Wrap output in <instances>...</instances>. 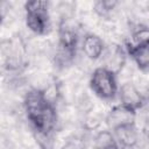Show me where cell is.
<instances>
[{
  "mask_svg": "<svg viewBox=\"0 0 149 149\" xmlns=\"http://www.w3.org/2000/svg\"><path fill=\"white\" fill-rule=\"evenodd\" d=\"M27 119L34 130L37 142H52L57 126V112L45 91L38 88L29 90L23 100Z\"/></svg>",
  "mask_w": 149,
  "mask_h": 149,
  "instance_id": "6da1fadb",
  "label": "cell"
},
{
  "mask_svg": "<svg viewBox=\"0 0 149 149\" xmlns=\"http://www.w3.org/2000/svg\"><path fill=\"white\" fill-rule=\"evenodd\" d=\"M78 43V28L70 20L62 19L58 24V48L55 55V62L57 66L65 68L66 65L72 63L77 55Z\"/></svg>",
  "mask_w": 149,
  "mask_h": 149,
  "instance_id": "7a4b0ae2",
  "label": "cell"
},
{
  "mask_svg": "<svg viewBox=\"0 0 149 149\" xmlns=\"http://www.w3.org/2000/svg\"><path fill=\"white\" fill-rule=\"evenodd\" d=\"M2 65L8 72H22L27 66L28 49L21 34H13L2 41L1 45Z\"/></svg>",
  "mask_w": 149,
  "mask_h": 149,
  "instance_id": "3957f363",
  "label": "cell"
},
{
  "mask_svg": "<svg viewBox=\"0 0 149 149\" xmlns=\"http://www.w3.org/2000/svg\"><path fill=\"white\" fill-rule=\"evenodd\" d=\"M26 26L36 35H47L51 30L49 2L41 0L27 1L24 3Z\"/></svg>",
  "mask_w": 149,
  "mask_h": 149,
  "instance_id": "277c9868",
  "label": "cell"
},
{
  "mask_svg": "<svg viewBox=\"0 0 149 149\" xmlns=\"http://www.w3.org/2000/svg\"><path fill=\"white\" fill-rule=\"evenodd\" d=\"M90 87L98 98L102 100H113L119 92L116 74L104 66H99L91 74Z\"/></svg>",
  "mask_w": 149,
  "mask_h": 149,
  "instance_id": "5b68a950",
  "label": "cell"
},
{
  "mask_svg": "<svg viewBox=\"0 0 149 149\" xmlns=\"http://www.w3.org/2000/svg\"><path fill=\"white\" fill-rule=\"evenodd\" d=\"M118 97L120 100V106L134 115L144 106V95L132 83H123L119 87Z\"/></svg>",
  "mask_w": 149,
  "mask_h": 149,
  "instance_id": "8992f818",
  "label": "cell"
},
{
  "mask_svg": "<svg viewBox=\"0 0 149 149\" xmlns=\"http://www.w3.org/2000/svg\"><path fill=\"white\" fill-rule=\"evenodd\" d=\"M111 132L121 149H134L139 142V132L135 121L121 125Z\"/></svg>",
  "mask_w": 149,
  "mask_h": 149,
  "instance_id": "52a82bcc",
  "label": "cell"
},
{
  "mask_svg": "<svg viewBox=\"0 0 149 149\" xmlns=\"http://www.w3.org/2000/svg\"><path fill=\"white\" fill-rule=\"evenodd\" d=\"M127 51L121 44H113L107 51L105 57V64L102 65L114 74H118L125 66Z\"/></svg>",
  "mask_w": 149,
  "mask_h": 149,
  "instance_id": "ba28073f",
  "label": "cell"
},
{
  "mask_svg": "<svg viewBox=\"0 0 149 149\" xmlns=\"http://www.w3.org/2000/svg\"><path fill=\"white\" fill-rule=\"evenodd\" d=\"M105 48L106 47H105L104 41L97 34L87 33L84 35L83 41H81V50L88 59L91 61L99 59L104 55Z\"/></svg>",
  "mask_w": 149,
  "mask_h": 149,
  "instance_id": "9c48e42d",
  "label": "cell"
},
{
  "mask_svg": "<svg viewBox=\"0 0 149 149\" xmlns=\"http://www.w3.org/2000/svg\"><path fill=\"white\" fill-rule=\"evenodd\" d=\"M125 49L127 51V55L132 57V59L141 71L149 72V45L135 47L129 41H126Z\"/></svg>",
  "mask_w": 149,
  "mask_h": 149,
  "instance_id": "30bf717a",
  "label": "cell"
},
{
  "mask_svg": "<svg viewBox=\"0 0 149 149\" xmlns=\"http://www.w3.org/2000/svg\"><path fill=\"white\" fill-rule=\"evenodd\" d=\"M134 114H132L130 112H128L127 109H125L122 106H115L114 108L111 109V112L107 115V125L109 127L111 130H113L114 128L128 123V122H133L134 121Z\"/></svg>",
  "mask_w": 149,
  "mask_h": 149,
  "instance_id": "8fae6325",
  "label": "cell"
},
{
  "mask_svg": "<svg viewBox=\"0 0 149 149\" xmlns=\"http://www.w3.org/2000/svg\"><path fill=\"white\" fill-rule=\"evenodd\" d=\"M135 47L149 45V27L142 23L133 24L130 28V41Z\"/></svg>",
  "mask_w": 149,
  "mask_h": 149,
  "instance_id": "7c38bea8",
  "label": "cell"
},
{
  "mask_svg": "<svg viewBox=\"0 0 149 149\" xmlns=\"http://www.w3.org/2000/svg\"><path fill=\"white\" fill-rule=\"evenodd\" d=\"M118 5L119 2L114 0H99L93 3V10L98 16L108 19Z\"/></svg>",
  "mask_w": 149,
  "mask_h": 149,
  "instance_id": "4fadbf2b",
  "label": "cell"
},
{
  "mask_svg": "<svg viewBox=\"0 0 149 149\" xmlns=\"http://www.w3.org/2000/svg\"><path fill=\"white\" fill-rule=\"evenodd\" d=\"M62 149H85V143L80 137L73 136L63 144Z\"/></svg>",
  "mask_w": 149,
  "mask_h": 149,
  "instance_id": "5bb4252c",
  "label": "cell"
},
{
  "mask_svg": "<svg viewBox=\"0 0 149 149\" xmlns=\"http://www.w3.org/2000/svg\"><path fill=\"white\" fill-rule=\"evenodd\" d=\"M97 149H121L120 146L118 143H114V144H111V146H107V147H102V148H97Z\"/></svg>",
  "mask_w": 149,
  "mask_h": 149,
  "instance_id": "9a60e30c",
  "label": "cell"
}]
</instances>
